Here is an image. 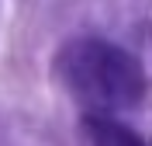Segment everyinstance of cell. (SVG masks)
Returning <instances> with one entry per match:
<instances>
[{
  "label": "cell",
  "instance_id": "obj_1",
  "mask_svg": "<svg viewBox=\"0 0 152 146\" xmlns=\"http://www.w3.org/2000/svg\"><path fill=\"white\" fill-rule=\"evenodd\" d=\"M59 87L83 108L86 115L132 111L145 101L149 80L145 66L128 52L97 35H76L62 42L52 63Z\"/></svg>",
  "mask_w": 152,
  "mask_h": 146
},
{
  "label": "cell",
  "instance_id": "obj_2",
  "mask_svg": "<svg viewBox=\"0 0 152 146\" xmlns=\"http://www.w3.org/2000/svg\"><path fill=\"white\" fill-rule=\"evenodd\" d=\"M80 146H145V139L132 125L111 115H83L80 118Z\"/></svg>",
  "mask_w": 152,
  "mask_h": 146
}]
</instances>
